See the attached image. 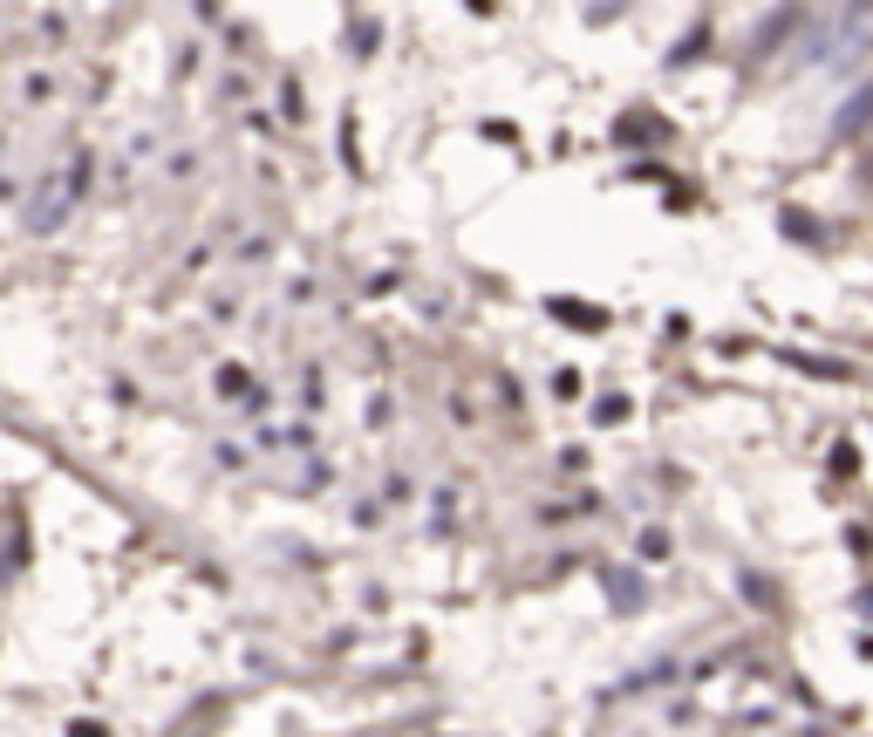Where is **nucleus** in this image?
<instances>
[{
  "instance_id": "f257e3e1",
  "label": "nucleus",
  "mask_w": 873,
  "mask_h": 737,
  "mask_svg": "<svg viewBox=\"0 0 873 737\" xmlns=\"http://www.w3.org/2000/svg\"><path fill=\"white\" fill-rule=\"evenodd\" d=\"M69 198H76V185H41L35 205H28V233H55L69 219Z\"/></svg>"
},
{
  "instance_id": "f03ea898",
  "label": "nucleus",
  "mask_w": 873,
  "mask_h": 737,
  "mask_svg": "<svg viewBox=\"0 0 873 737\" xmlns=\"http://www.w3.org/2000/svg\"><path fill=\"white\" fill-rule=\"evenodd\" d=\"M648 137H655V144L669 137V123L655 117V110H628V117L614 123V144H621V151H628V144H648Z\"/></svg>"
},
{
  "instance_id": "7ed1b4c3",
  "label": "nucleus",
  "mask_w": 873,
  "mask_h": 737,
  "mask_svg": "<svg viewBox=\"0 0 873 737\" xmlns=\"http://www.w3.org/2000/svg\"><path fill=\"white\" fill-rule=\"evenodd\" d=\"M546 314H560V321H567V328H580V335H601V328H608V308H587V301H567V294H560V301H546Z\"/></svg>"
},
{
  "instance_id": "20e7f679",
  "label": "nucleus",
  "mask_w": 873,
  "mask_h": 737,
  "mask_svg": "<svg viewBox=\"0 0 873 737\" xmlns=\"http://www.w3.org/2000/svg\"><path fill=\"white\" fill-rule=\"evenodd\" d=\"M608 587H614V608H621V615H635V608H642V587H635V574H628V567H608Z\"/></svg>"
},
{
  "instance_id": "39448f33",
  "label": "nucleus",
  "mask_w": 873,
  "mask_h": 737,
  "mask_svg": "<svg viewBox=\"0 0 873 737\" xmlns=\"http://www.w3.org/2000/svg\"><path fill=\"white\" fill-rule=\"evenodd\" d=\"M867 123H873V89H860V96L846 103V117H839L833 130H839V137H853V130H867Z\"/></svg>"
},
{
  "instance_id": "423d86ee",
  "label": "nucleus",
  "mask_w": 873,
  "mask_h": 737,
  "mask_svg": "<svg viewBox=\"0 0 873 737\" xmlns=\"http://www.w3.org/2000/svg\"><path fill=\"white\" fill-rule=\"evenodd\" d=\"M703 48H710V28H689V35L676 41V48H669V69H683V62H696Z\"/></svg>"
},
{
  "instance_id": "0eeeda50",
  "label": "nucleus",
  "mask_w": 873,
  "mask_h": 737,
  "mask_svg": "<svg viewBox=\"0 0 873 737\" xmlns=\"http://www.w3.org/2000/svg\"><path fill=\"white\" fill-rule=\"evenodd\" d=\"M785 233H792V239H812V246H826V226H812L805 212H785Z\"/></svg>"
},
{
  "instance_id": "6e6552de",
  "label": "nucleus",
  "mask_w": 873,
  "mask_h": 737,
  "mask_svg": "<svg viewBox=\"0 0 873 737\" xmlns=\"http://www.w3.org/2000/svg\"><path fill=\"white\" fill-rule=\"evenodd\" d=\"M853 465H860L853 444H833V451H826V471H833V478H853Z\"/></svg>"
},
{
  "instance_id": "1a4fd4ad",
  "label": "nucleus",
  "mask_w": 873,
  "mask_h": 737,
  "mask_svg": "<svg viewBox=\"0 0 873 737\" xmlns=\"http://www.w3.org/2000/svg\"><path fill=\"white\" fill-rule=\"evenodd\" d=\"M621 417H628V396H601L594 403V424H621Z\"/></svg>"
},
{
  "instance_id": "9d476101",
  "label": "nucleus",
  "mask_w": 873,
  "mask_h": 737,
  "mask_svg": "<svg viewBox=\"0 0 873 737\" xmlns=\"http://www.w3.org/2000/svg\"><path fill=\"white\" fill-rule=\"evenodd\" d=\"M798 21V7H785V14H778V21H771V28H758V48H778V35H785V28H792Z\"/></svg>"
},
{
  "instance_id": "9b49d317",
  "label": "nucleus",
  "mask_w": 873,
  "mask_h": 737,
  "mask_svg": "<svg viewBox=\"0 0 873 737\" xmlns=\"http://www.w3.org/2000/svg\"><path fill=\"white\" fill-rule=\"evenodd\" d=\"M355 55H376V21H355Z\"/></svg>"
},
{
  "instance_id": "f8f14e48",
  "label": "nucleus",
  "mask_w": 873,
  "mask_h": 737,
  "mask_svg": "<svg viewBox=\"0 0 873 737\" xmlns=\"http://www.w3.org/2000/svg\"><path fill=\"white\" fill-rule=\"evenodd\" d=\"M69 737H110V731H103V724H89V717H76V724H69Z\"/></svg>"
}]
</instances>
